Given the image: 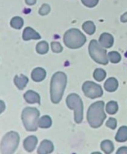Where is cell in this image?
Returning a JSON list of instances; mask_svg holds the SVG:
<instances>
[{
    "label": "cell",
    "mask_w": 127,
    "mask_h": 154,
    "mask_svg": "<svg viewBox=\"0 0 127 154\" xmlns=\"http://www.w3.org/2000/svg\"><path fill=\"white\" fill-rule=\"evenodd\" d=\"M99 42L103 47L109 48L113 45L114 39L110 34L104 33L101 35L99 38Z\"/></svg>",
    "instance_id": "obj_11"
},
{
    "label": "cell",
    "mask_w": 127,
    "mask_h": 154,
    "mask_svg": "<svg viewBox=\"0 0 127 154\" xmlns=\"http://www.w3.org/2000/svg\"><path fill=\"white\" fill-rule=\"evenodd\" d=\"M83 4L89 8L95 7L98 4L99 0H81Z\"/></svg>",
    "instance_id": "obj_28"
},
{
    "label": "cell",
    "mask_w": 127,
    "mask_h": 154,
    "mask_svg": "<svg viewBox=\"0 0 127 154\" xmlns=\"http://www.w3.org/2000/svg\"><path fill=\"white\" fill-rule=\"evenodd\" d=\"M82 29L84 32L89 35H92L95 32V25L91 21H87L84 22L82 26Z\"/></svg>",
    "instance_id": "obj_21"
},
{
    "label": "cell",
    "mask_w": 127,
    "mask_h": 154,
    "mask_svg": "<svg viewBox=\"0 0 127 154\" xmlns=\"http://www.w3.org/2000/svg\"><path fill=\"white\" fill-rule=\"evenodd\" d=\"M117 125V120L114 118H109V120L106 122V126L112 130L116 128Z\"/></svg>",
    "instance_id": "obj_29"
},
{
    "label": "cell",
    "mask_w": 127,
    "mask_h": 154,
    "mask_svg": "<svg viewBox=\"0 0 127 154\" xmlns=\"http://www.w3.org/2000/svg\"><path fill=\"white\" fill-rule=\"evenodd\" d=\"M54 149V146L52 142L48 140H44L37 149V153L39 154H49L52 153Z\"/></svg>",
    "instance_id": "obj_9"
},
{
    "label": "cell",
    "mask_w": 127,
    "mask_h": 154,
    "mask_svg": "<svg viewBox=\"0 0 127 154\" xmlns=\"http://www.w3.org/2000/svg\"><path fill=\"white\" fill-rule=\"evenodd\" d=\"M106 76V72L102 68L95 69L93 73V78L98 82H101L104 80Z\"/></svg>",
    "instance_id": "obj_24"
},
{
    "label": "cell",
    "mask_w": 127,
    "mask_h": 154,
    "mask_svg": "<svg viewBox=\"0 0 127 154\" xmlns=\"http://www.w3.org/2000/svg\"><path fill=\"white\" fill-rule=\"evenodd\" d=\"M52 124L51 119L48 115H44L40 118L38 121V125L41 128H48Z\"/></svg>",
    "instance_id": "obj_19"
},
{
    "label": "cell",
    "mask_w": 127,
    "mask_h": 154,
    "mask_svg": "<svg viewBox=\"0 0 127 154\" xmlns=\"http://www.w3.org/2000/svg\"><path fill=\"white\" fill-rule=\"evenodd\" d=\"M98 44L96 40H92L89 46L90 56L96 63L100 64H108L109 63L107 51Z\"/></svg>",
    "instance_id": "obj_7"
},
{
    "label": "cell",
    "mask_w": 127,
    "mask_h": 154,
    "mask_svg": "<svg viewBox=\"0 0 127 154\" xmlns=\"http://www.w3.org/2000/svg\"><path fill=\"white\" fill-rule=\"evenodd\" d=\"M51 48L54 53H60L63 51V47L59 42H52L51 43Z\"/></svg>",
    "instance_id": "obj_26"
},
{
    "label": "cell",
    "mask_w": 127,
    "mask_h": 154,
    "mask_svg": "<svg viewBox=\"0 0 127 154\" xmlns=\"http://www.w3.org/2000/svg\"><path fill=\"white\" fill-rule=\"evenodd\" d=\"M29 79L25 75H20V76L16 75L14 79V82L16 87L20 90H23L27 85Z\"/></svg>",
    "instance_id": "obj_16"
},
{
    "label": "cell",
    "mask_w": 127,
    "mask_h": 154,
    "mask_svg": "<svg viewBox=\"0 0 127 154\" xmlns=\"http://www.w3.org/2000/svg\"><path fill=\"white\" fill-rule=\"evenodd\" d=\"M119 106L117 102L111 101L108 103L106 107V110L109 114L113 115L118 112Z\"/></svg>",
    "instance_id": "obj_22"
},
{
    "label": "cell",
    "mask_w": 127,
    "mask_h": 154,
    "mask_svg": "<svg viewBox=\"0 0 127 154\" xmlns=\"http://www.w3.org/2000/svg\"><path fill=\"white\" fill-rule=\"evenodd\" d=\"M49 45L46 41H41L36 45V52L40 54L43 55L47 54L49 51Z\"/></svg>",
    "instance_id": "obj_20"
},
{
    "label": "cell",
    "mask_w": 127,
    "mask_h": 154,
    "mask_svg": "<svg viewBox=\"0 0 127 154\" xmlns=\"http://www.w3.org/2000/svg\"><path fill=\"white\" fill-rule=\"evenodd\" d=\"M108 57L110 61L112 63H117L121 61V57L120 54L116 51H112L108 54Z\"/></svg>",
    "instance_id": "obj_25"
},
{
    "label": "cell",
    "mask_w": 127,
    "mask_h": 154,
    "mask_svg": "<svg viewBox=\"0 0 127 154\" xmlns=\"http://www.w3.org/2000/svg\"><path fill=\"white\" fill-rule=\"evenodd\" d=\"M116 154H127V147L123 146L119 148L117 150Z\"/></svg>",
    "instance_id": "obj_30"
},
{
    "label": "cell",
    "mask_w": 127,
    "mask_h": 154,
    "mask_svg": "<svg viewBox=\"0 0 127 154\" xmlns=\"http://www.w3.org/2000/svg\"><path fill=\"white\" fill-rule=\"evenodd\" d=\"M40 115V112L35 108L26 107L23 110L21 119L26 131H34L37 130Z\"/></svg>",
    "instance_id": "obj_4"
},
{
    "label": "cell",
    "mask_w": 127,
    "mask_h": 154,
    "mask_svg": "<svg viewBox=\"0 0 127 154\" xmlns=\"http://www.w3.org/2000/svg\"><path fill=\"white\" fill-rule=\"evenodd\" d=\"M63 43L66 47L71 49L80 48L86 42L85 36L77 29L67 30L63 37Z\"/></svg>",
    "instance_id": "obj_3"
},
{
    "label": "cell",
    "mask_w": 127,
    "mask_h": 154,
    "mask_svg": "<svg viewBox=\"0 0 127 154\" xmlns=\"http://www.w3.org/2000/svg\"><path fill=\"white\" fill-rule=\"evenodd\" d=\"M118 142H123L127 140V127L122 126L118 130L115 137Z\"/></svg>",
    "instance_id": "obj_17"
},
{
    "label": "cell",
    "mask_w": 127,
    "mask_h": 154,
    "mask_svg": "<svg viewBox=\"0 0 127 154\" xmlns=\"http://www.w3.org/2000/svg\"><path fill=\"white\" fill-rule=\"evenodd\" d=\"M50 8L47 4H43L39 11V13L41 16H45L50 13Z\"/></svg>",
    "instance_id": "obj_27"
},
{
    "label": "cell",
    "mask_w": 127,
    "mask_h": 154,
    "mask_svg": "<svg viewBox=\"0 0 127 154\" xmlns=\"http://www.w3.org/2000/svg\"><path fill=\"white\" fill-rule=\"evenodd\" d=\"M24 98L26 102L30 104L37 103L41 104V97L37 93L34 91L29 90L24 94Z\"/></svg>",
    "instance_id": "obj_12"
},
{
    "label": "cell",
    "mask_w": 127,
    "mask_h": 154,
    "mask_svg": "<svg viewBox=\"0 0 127 154\" xmlns=\"http://www.w3.org/2000/svg\"><path fill=\"white\" fill-rule=\"evenodd\" d=\"M104 106V102L99 101L92 103L88 109L87 119L92 128H96L100 127L106 119Z\"/></svg>",
    "instance_id": "obj_2"
},
{
    "label": "cell",
    "mask_w": 127,
    "mask_h": 154,
    "mask_svg": "<svg viewBox=\"0 0 127 154\" xmlns=\"http://www.w3.org/2000/svg\"><path fill=\"white\" fill-rule=\"evenodd\" d=\"M121 21L123 23L127 22V12L124 13L123 15L121 17Z\"/></svg>",
    "instance_id": "obj_32"
},
{
    "label": "cell",
    "mask_w": 127,
    "mask_h": 154,
    "mask_svg": "<svg viewBox=\"0 0 127 154\" xmlns=\"http://www.w3.org/2000/svg\"><path fill=\"white\" fill-rule=\"evenodd\" d=\"M67 83V75L63 72H58L53 75L50 87V99L53 103L58 104L60 101Z\"/></svg>",
    "instance_id": "obj_1"
},
{
    "label": "cell",
    "mask_w": 127,
    "mask_h": 154,
    "mask_svg": "<svg viewBox=\"0 0 127 154\" xmlns=\"http://www.w3.org/2000/svg\"><path fill=\"white\" fill-rule=\"evenodd\" d=\"M46 76V71L41 67H36L33 70L31 74L32 79L37 82L43 81Z\"/></svg>",
    "instance_id": "obj_14"
},
{
    "label": "cell",
    "mask_w": 127,
    "mask_h": 154,
    "mask_svg": "<svg viewBox=\"0 0 127 154\" xmlns=\"http://www.w3.org/2000/svg\"><path fill=\"white\" fill-rule=\"evenodd\" d=\"M38 143V139L35 136L32 135L27 137L24 140L23 146L24 149L31 152L33 151Z\"/></svg>",
    "instance_id": "obj_10"
},
{
    "label": "cell",
    "mask_w": 127,
    "mask_h": 154,
    "mask_svg": "<svg viewBox=\"0 0 127 154\" xmlns=\"http://www.w3.org/2000/svg\"><path fill=\"white\" fill-rule=\"evenodd\" d=\"M20 136L17 132L11 131L6 133L1 142V154H12L17 149L20 142Z\"/></svg>",
    "instance_id": "obj_5"
},
{
    "label": "cell",
    "mask_w": 127,
    "mask_h": 154,
    "mask_svg": "<svg viewBox=\"0 0 127 154\" xmlns=\"http://www.w3.org/2000/svg\"><path fill=\"white\" fill-rule=\"evenodd\" d=\"M25 3L29 6H32L36 3V0H25Z\"/></svg>",
    "instance_id": "obj_31"
},
{
    "label": "cell",
    "mask_w": 127,
    "mask_h": 154,
    "mask_svg": "<svg viewBox=\"0 0 127 154\" xmlns=\"http://www.w3.org/2000/svg\"><path fill=\"white\" fill-rule=\"evenodd\" d=\"M118 86L119 82L117 79L114 77H110L104 83V89L109 92H113L116 91Z\"/></svg>",
    "instance_id": "obj_15"
},
{
    "label": "cell",
    "mask_w": 127,
    "mask_h": 154,
    "mask_svg": "<svg viewBox=\"0 0 127 154\" xmlns=\"http://www.w3.org/2000/svg\"><path fill=\"white\" fill-rule=\"evenodd\" d=\"M66 104L70 109L74 110V121L80 123L83 119V103L80 97L75 93L71 94L66 98Z\"/></svg>",
    "instance_id": "obj_6"
},
{
    "label": "cell",
    "mask_w": 127,
    "mask_h": 154,
    "mask_svg": "<svg viewBox=\"0 0 127 154\" xmlns=\"http://www.w3.org/2000/svg\"><path fill=\"white\" fill-rule=\"evenodd\" d=\"M100 147L102 150L107 154L112 153L114 149L113 143L109 140H103L101 143Z\"/></svg>",
    "instance_id": "obj_18"
},
{
    "label": "cell",
    "mask_w": 127,
    "mask_h": 154,
    "mask_svg": "<svg viewBox=\"0 0 127 154\" xmlns=\"http://www.w3.org/2000/svg\"><path fill=\"white\" fill-rule=\"evenodd\" d=\"M10 25L12 27L15 29H21L24 25L23 20L21 17H14L11 20Z\"/></svg>",
    "instance_id": "obj_23"
},
{
    "label": "cell",
    "mask_w": 127,
    "mask_h": 154,
    "mask_svg": "<svg viewBox=\"0 0 127 154\" xmlns=\"http://www.w3.org/2000/svg\"><path fill=\"white\" fill-rule=\"evenodd\" d=\"M22 38L24 41H29L31 39H40L41 36L39 33L35 31L33 29L27 27L24 29L22 35Z\"/></svg>",
    "instance_id": "obj_13"
},
{
    "label": "cell",
    "mask_w": 127,
    "mask_h": 154,
    "mask_svg": "<svg viewBox=\"0 0 127 154\" xmlns=\"http://www.w3.org/2000/svg\"><path fill=\"white\" fill-rule=\"evenodd\" d=\"M82 91L85 96L91 99L101 97L103 94V91L101 86L90 81L85 82L83 84Z\"/></svg>",
    "instance_id": "obj_8"
}]
</instances>
